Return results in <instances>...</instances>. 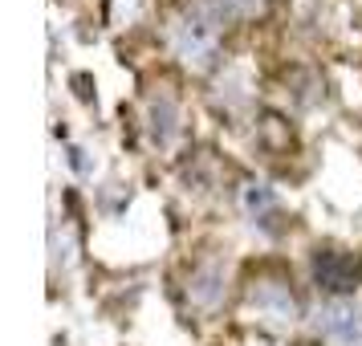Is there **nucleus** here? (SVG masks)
Masks as SVG:
<instances>
[{"instance_id":"obj_1","label":"nucleus","mask_w":362,"mask_h":346,"mask_svg":"<svg viewBox=\"0 0 362 346\" xmlns=\"http://www.w3.org/2000/svg\"><path fill=\"white\" fill-rule=\"evenodd\" d=\"M313 281L326 294H354L362 281V261L354 253H338V248H317L313 253Z\"/></svg>"},{"instance_id":"obj_2","label":"nucleus","mask_w":362,"mask_h":346,"mask_svg":"<svg viewBox=\"0 0 362 346\" xmlns=\"http://www.w3.org/2000/svg\"><path fill=\"white\" fill-rule=\"evenodd\" d=\"M317 330L338 346H362V306L358 301H326L317 310Z\"/></svg>"},{"instance_id":"obj_3","label":"nucleus","mask_w":362,"mask_h":346,"mask_svg":"<svg viewBox=\"0 0 362 346\" xmlns=\"http://www.w3.org/2000/svg\"><path fill=\"white\" fill-rule=\"evenodd\" d=\"M175 45H180V53L187 57V62L204 66V62H208V57L216 53V33H212V25H204L199 17L180 21V29H175Z\"/></svg>"},{"instance_id":"obj_4","label":"nucleus","mask_w":362,"mask_h":346,"mask_svg":"<svg viewBox=\"0 0 362 346\" xmlns=\"http://www.w3.org/2000/svg\"><path fill=\"white\" fill-rule=\"evenodd\" d=\"M252 306H257L264 318H273V322H289V318L297 313L293 294H289L285 285H277V281H269V285H261V289H252Z\"/></svg>"},{"instance_id":"obj_5","label":"nucleus","mask_w":362,"mask_h":346,"mask_svg":"<svg viewBox=\"0 0 362 346\" xmlns=\"http://www.w3.org/2000/svg\"><path fill=\"white\" fill-rule=\"evenodd\" d=\"M220 294H224V273H220L216 265H204L196 277H192V301H199V306H216Z\"/></svg>"},{"instance_id":"obj_6","label":"nucleus","mask_w":362,"mask_h":346,"mask_svg":"<svg viewBox=\"0 0 362 346\" xmlns=\"http://www.w3.org/2000/svg\"><path fill=\"white\" fill-rule=\"evenodd\" d=\"M175 102L171 98H159L155 106H151V134L159 139V143H171L175 139Z\"/></svg>"},{"instance_id":"obj_7","label":"nucleus","mask_w":362,"mask_h":346,"mask_svg":"<svg viewBox=\"0 0 362 346\" xmlns=\"http://www.w3.org/2000/svg\"><path fill=\"white\" fill-rule=\"evenodd\" d=\"M199 8H204V13H212V21H220L224 13L252 17V13H261V8H264V0H199Z\"/></svg>"}]
</instances>
